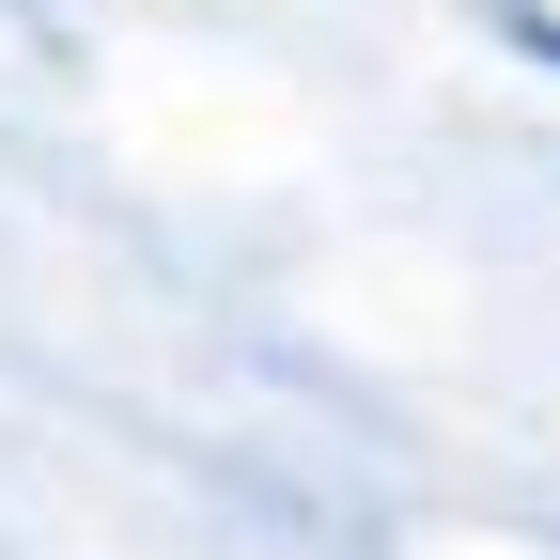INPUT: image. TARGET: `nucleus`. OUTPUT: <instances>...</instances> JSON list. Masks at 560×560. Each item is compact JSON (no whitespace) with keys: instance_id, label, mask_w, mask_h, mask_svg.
Segmentation results:
<instances>
[{"instance_id":"obj_1","label":"nucleus","mask_w":560,"mask_h":560,"mask_svg":"<svg viewBox=\"0 0 560 560\" xmlns=\"http://www.w3.org/2000/svg\"><path fill=\"white\" fill-rule=\"evenodd\" d=\"M529 47H545V62H560V32H545V16H529Z\"/></svg>"}]
</instances>
